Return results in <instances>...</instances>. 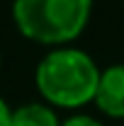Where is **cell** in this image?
<instances>
[{
	"label": "cell",
	"instance_id": "6da1fadb",
	"mask_svg": "<svg viewBox=\"0 0 124 126\" xmlns=\"http://www.w3.org/2000/svg\"><path fill=\"white\" fill-rule=\"evenodd\" d=\"M100 68L80 48H54L39 61L34 82L39 94L54 107L76 109L95 99Z\"/></svg>",
	"mask_w": 124,
	"mask_h": 126
},
{
	"label": "cell",
	"instance_id": "7a4b0ae2",
	"mask_svg": "<svg viewBox=\"0 0 124 126\" xmlns=\"http://www.w3.org/2000/svg\"><path fill=\"white\" fill-rule=\"evenodd\" d=\"M93 12V0H15L12 19L22 36L59 46L78 39Z\"/></svg>",
	"mask_w": 124,
	"mask_h": 126
},
{
	"label": "cell",
	"instance_id": "3957f363",
	"mask_svg": "<svg viewBox=\"0 0 124 126\" xmlns=\"http://www.w3.org/2000/svg\"><path fill=\"white\" fill-rule=\"evenodd\" d=\"M93 102L105 116L124 119V63H114L100 73Z\"/></svg>",
	"mask_w": 124,
	"mask_h": 126
},
{
	"label": "cell",
	"instance_id": "277c9868",
	"mask_svg": "<svg viewBox=\"0 0 124 126\" xmlns=\"http://www.w3.org/2000/svg\"><path fill=\"white\" fill-rule=\"evenodd\" d=\"M12 126H61V121L49 104L29 102L12 111Z\"/></svg>",
	"mask_w": 124,
	"mask_h": 126
},
{
	"label": "cell",
	"instance_id": "5b68a950",
	"mask_svg": "<svg viewBox=\"0 0 124 126\" xmlns=\"http://www.w3.org/2000/svg\"><path fill=\"white\" fill-rule=\"evenodd\" d=\"M61 126H102V124L95 121L93 116H71V119H66Z\"/></svg>",
	"mask_w": 124,
	"mask_h": 126
},
{
	"label": "cell",
	"instance_id": "8992f818",
	"mask_svg": "<svg viewBox=\"0 0 124 126\" xmlns=\"http://www.w3.org/2000/svg\"><path fill=\"white\" fill-rule=\"evenodd\" d=\"M0 126H12V109L2 97H0Z\"/></svg>",
	"mask_w": 124,
	"mask_h": 126
}]
</instances>
